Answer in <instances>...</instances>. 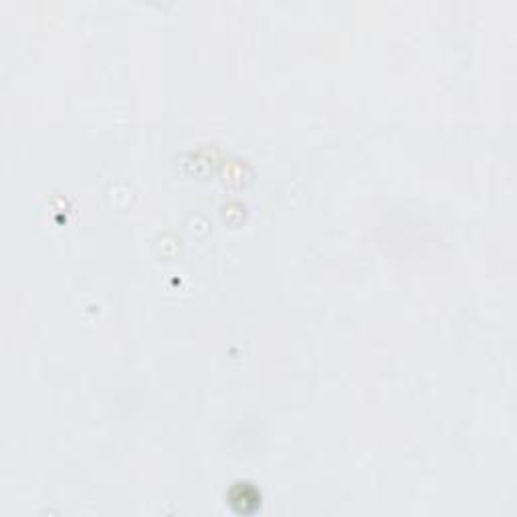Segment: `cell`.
Instances as JSON below:
<instances>
[{"instance_id": "6da1fadb", "label": "cell", "mask_w": 517, "mask_h": 517, "mask_svg": "<svg viewBox=\"0 0 517 517\" xmlns=\"http://www.w3.org/2000/svg\"><path fill=\"white\" fill-rule=\"evenodd\" d=\"M228 499H230V505H233L235 511H239V513H251V509L247 507L249 499L261 501V497H258L257 491L249 483H237L230 489Z\"/></svg>"}]
</instances>
